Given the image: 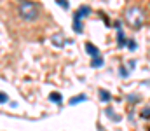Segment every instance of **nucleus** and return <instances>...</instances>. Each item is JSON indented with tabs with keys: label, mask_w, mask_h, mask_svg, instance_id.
I'll return each instance as SVG.
<instances>
[{
	"label": "nucleus",
	"mask_w": 150,
	"mask_h": 131,
	"mask_svg": "<svg viewBox=\"0 0 150 131\" xmlns=\"http://www.w3.org/2000/svg\"><path fill=\"white\" fill-rule=\"evenodd\" d=\"M117 42H119V47L126 45V37H124V30H117Z\"/></svg>",
	"instance_id": "nucleus-6"
},
{
	"label": "nucleus",
	"mask_w": 150,
	"mask_h": 131,
	"mask_svg": "<svg viewBox=\"0 0 150 131\" xmlns=\"http://www.w3.org/2000/svg\"><path fill=\"white\" fill-rule=\"evenodd\" d=\"M100 98H101V101H108V100H110V93H108V91L100 89Z\"/></svg>",
	"instance_id": "nucleus-11"
},
{
	"label": "nucleus",
	"mask_w": 150,
	"mask_h": 131,
	"mask_svg": "<svg viewBox=\"0 0 150 131\" xmlns=\"http://www.w3.org/2000/svg\"><path fill=\"white\" fill-rule=\"evenodd\" d=\"M86 51H87L91 56H94V58H96V56H100V49H98L96 45H93L91 42H86Z\"/></svg>",
	"instance_id": "nucleus-4"
},
{
	"label": "nucleus",
	"mask_w": 150,
	"mask_h": 131,
	"mask_svg": "<svg viewBox=\"0 0 150 131\" xmlns=\"http://www.w3.org/2000/svg\"><path fill=\"white\" fill-rule=\"evenodd\" d=\"M119 72H120V75H122V77H127V75H129V72H127L124 67H120V68H119Z\"/></svg>",
	"instance_id": "nucleus-14"
},
{
	"label": "nucleus",
	"mask_w": 150,
	"mask_h": 131,
	"mask_svg": "<svg viewBox=\"0 0 150 131\" xmlns=\"http://www.w3.org/2000/svg\"><path fill=\"white\" fill-rule=\"evenodd\" d=\"M105 114H107V115H108V117H110L112 121H119V117H117V115L113 114V110H112V108H107V110H105Z\"/></svg>",
	"instance_id": "nucleus-12"
},
{
	"label": "nucleus",
	"mask_w": 150,
	"mask_h": 131,
	"mask_svg": "<svg viewBox=\"0 0 150 131\" xmlns=\"http://www.w3.org/2000/svg\"><path fill=\"white\" fill-rule=\"evenodd\" d=\"M87 100V96L86 94H79V96H74L72 100H70V105H75V103H82V101H86Z\"/></svg>",
	"instance_id": "nucleus-8"
},
{
	"label": "nucleus",
	"mask_w": 150,
	"mask_h": 131,
	"mask_svg": "<svg viewBox=\"0 0 150 131\" xmlns=\"http://www.w3.org/2000/svg\"><path fill=\"white\" fill-rule=\"evenodd\" d=\"M142 115H143V117H150V108H149V107H147V108H143Z\"/></svg>",
	"instance_id": "nucleus-17"
},
{
	"label": "nucleus",
	"mask_w": 150,
	"mask_h": 131,
	"mask_svg": "<svg viewBox=\"0 0 150 131\" xmlns=\"http://www.w3.org/2000/svg\"><path fill=\"white\" fill-rule=\"evenodd\" d=\"M19 14H21V18L26 19V21L37 19V14H38L37 4H33V2H23V4L19 5Z\"/></svg>",
	"instance_id": "nucleus-2"
},
{
	"label": "nucleus",
	"mask_w": 150,
	"mask_h": 131,
	"mask_svg": "<svg viewBox=\"0 0 150 131\" xmlns=\"http://www.w3.org/2000/svg\"><path fill=\"white\" fill-rule=\"evenodd\" d=\"M49 100H52L54 103H61V94L59 93H51L49 94Z\"/></svg>",
	"instance_id": "nucleus-10"
},
{
	"label": "nucleus",
	"mask_w": 150,
	"mask_h": 131,
	"mask_svg": "<svg viewBox=\"0 0 150 131\" xmlns=\"http://www.w3.org/2000/svg\"><path fill=\"white\" fill-rule=\"evenodd\" d=\"M0 98H2V100H0L2 103H7V101H9V96H7L5 93H0Z\"/></svg>",
	"instance_id": "nucleus-15"
},
{
	"label": "nucleus",
	"mask_w": 150,
	"mask_h": 131,
	"mask_svg": "<svg viewBox=\"0 0 150 131\" xmlns=\"http://www.w3.org/2000/svg\"><path fill=\"white\" fill-rule=\"evenodd\" d=\"M58 5L63 7V9H68V2L67 0H58Z\"/></svg>",
	"instance_id": "nucleus-13"
},
{
	"label": "nucleus",
	"mask_w": 150,
	"mask_h": 131,
	"mask_svg": "<svg viewBox=\"0 0 150 131\" xmlns=\"http://www.w3.org/2000/svg\"><path fill=\"white\" fill-rule=\"evenodd\" d=\"M101 65H103V58H101V56H96V58L91 59V67H93V68H100Z\"/></svg>",
	"instance_id": "nucleus-7"
},
{
	"label": "nucleus",
	"mask_w": 150,
	"mask_h": 131,
	"mask_svg": "<svg viewBox=\"0 0 150 131\" xmlns=\"http://www.w3.org/2000/svg\"><path fill=\"white\" fill-rule=\"evenodd\" d=\"M126 21H127L131 26L140 28V26L145 23V12H143L140 7H136V5L127 7V11H126Z\"/></svg>",
	"instance_id": "nucleus-1"
},
{
	"label": "nucleus",
	"mask_w": 150,
	"mask_h": 131,
	"mask_svg": "<svg viewBox=\"0 0 150 131\" xmlns=\"http://www.w3.org/2000/svg\"><path fill=\"white\" fill-rule=\"evenodd\" d=\"M52 44L54 45H58V47H61V45H65V37H63V33H56V35H52Z\"/></svg>",
	"instance_id": "nucleus-5"
},
{
	"label": "nucleus",
	"mask_w": 150,
	"mask_h": 131,
	"mask_svg": "<svg viewBox=\"0 0 150 131\" xmlns=\"http://www.w3.org/2000/svg\"><path fill=\"white\" fill-rule=\"evenodd\" d=\"M79 14L84 18V16H87V14H91V7L89 5H80L79 7Z\"/></svg>",
	"instance_id": "nucleus-9"
},
{
	"label": "nucleus",
	"mask_w": 150,
	"mask_h": 131,
	"mask_svg": "<svg viewBox=\"0 0 150 131\" xmlns=\"http://www.w3.org/2000/svg\"><path fill=\"white\" fill-rule=\"evenodd\" d=\"M127 47H129L131 51H134V49H136V42H134V40H129V42H127Z\"/></svg>",
	"instance_id": "nucleus-16"
},
{
	"label": "nucleus",
	"mask_w": 150,
	"mask_h": 131,
	"mask_svg": "<svg viewBox=\"0 0 150 131\" xmlns=\"http://www.w3.org/2000/svg\"><path fill=\"white\" fill-rule=\"evenodd\" d=\"M80 19H82V16L79 14V11L74 14V30L77 33H82V25H80Z\"/></svg>",
	"instance_id": "nucleus-3"
}]
</instances>
